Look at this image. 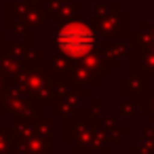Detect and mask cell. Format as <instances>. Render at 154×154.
I'll return each mask as SVG.
<instances>
[{"label": "cell", "instance_id": "1", "mask_svg": "<svg viewBox=\"0 0 154 154\" xmlns=\"http://www.w3.org/2000/svg\"><path fill=\"white\" fill-rule=\"evenodd\" d=\"M57 42H59V47H61L66 53H70V55H80V53H85V51L91 49L93 38H91V34H89L87 28L68 26V28L59 34V40H57Z\"/></svg>", "mask_w": 154, "mask_h": 154}]
</instances>
